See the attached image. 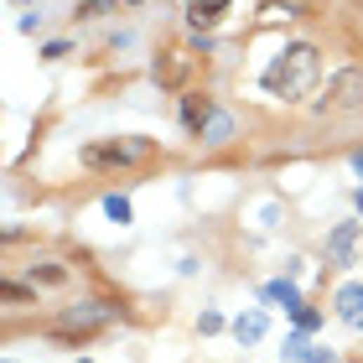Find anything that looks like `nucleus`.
Instances as JSON below:
<instances>
[{
    "label": "nucleus",
    "mask_w": 363,
    "mask_h": 363,
    "mask_svg": "<svg viewBox=\"0 0 363 363\" xmlns=\"http://www.w3.org/2000/svg\"><path fill=\"white\" fill-rule=\"evenodd\" d=\"M317 73H322L317 47L296 42V47H286V52L270 62V68H265V88H270L275 99H301V93L317 84Z\"/></svg>",
    "instance_id": "1"
},
{
    "label": "nucleus",
    "mask_w": 363,
    "mask_h": 363,
    "mask_svg": "<svg viewBox=\"0 0 363 363\" xmlns=\"http://www.w3.org/2000/svg\"><path fill=\"white\" fill-rule=\"evenodd\" d=\"M145 156H151V140H99L84 151L88 166H136Z\"/></svg>",
    "instance_id": "2"
},
{
    "label": "nucleus",
    "mask_w": 363,
    "mask_h": 363,
    "mask_svg": "<svg viewBox=\"0 0 363 363\" xmlns=\"http://www.w3.org/2000/svg\"><path fill=\"white\" fill-rule=\"evenodd\" d=\"M358 244H363V223H338V228L327 234V260H332V265H353Z\"/></svg>",
    "instance_id": "3"
},
{
    "label": "nucleus",
    "mask_w": 363,
    "mask_h": 363,
    "mask_svg": "<svg viewBox=\"0 0 363 363\" xmlns=\"http://www.w3.org/2000/svg\"><path fill=\"white\" fill-rule=\"evenodd\" d=\"M327 104L332 110H358L363 104V73H338L327 88Z\"/></svg>",
    "instance_id": "4"
},
{
    "label": "nucleus",
    "mask_w": 363,
    "mask_h": 363,
    "mask_svg": "<svg viewBox=\"0 0 363 363\" xmlns=\"http://www.w3.org/2000/svg\"><path fill=\"white\" fill-rule=\"evenodd\" d=\"M338 317L348 322V327L363 332V286H343L338 291Z\"/></svg>",
    "instance_id": "5"
},
{
    "label": "nucleus",
    "mask_w": 363,
    "mask_h": 363,
    "mask_svg": "<svg viewBox=\"0 0 363 363\" xmlns=\"http://www.w3.org/2000/svg\"><path fill=\"white\" fill-rule=\"evenodd\" d=\"M187 16H192V26H218L228 16V0H192Z\"/></svg>",
    "instance_id": "6"
},
{
    "label": "nucleus",
    "mask_w": 363,
    "mask_h": 363,
    "mask_svg": "<svg viewBox=\"0 0 363 363\" xmlns=\"http://www.w3.org/2000/svg\"><path fill=\"white\" fill-rule=\"evenodd\" d=\"M213 114H218V110H213V104L203 99V93H187V104H182V119H187V125H192V130H203V125H208Z\"/></svg>",
    "instance_id": "7"
},
{
    "label": "nucleus",
    "mask_w": 363,
    "mask_h": 363,
    "mask_svg": "<svg viewBox=\"0 0 363 363\" xmlns=\"http://www.w3.org/2000/svg\"><path fill=\"white\" fill-rule=\"evenodd\" d=\"M197 136H203L208 145H223L228 136H234V114H213V119H208V125H203V130H197Z\"/></svg>",
    "instance_id": "8"
},
{
    "label": "nucleus",
    "mask_w": 363,
    "mask_h": 363,
    "mask_svg": "<svg viewBox=\"0 0 363 363\" xmlns=\"http://www.w3.org/2000/svg\"><path fill=\"white\" fill-rule=\"evenodd\" d=\"M234 338L244 343V348H249V343H260V338H265V317H260V312L239 317V322H234Z\"/></svg>",
    "instance_id": "9"
},
{
    "label": "nucleus",
    "mask_w": 363,
    "mask_h": 363,
    "mask_svg": "<svg viewBox=\"0 0 363 363\" xmlns=\"http://www.w3.org/2000/svg\"><path fill=\"white\" fill-rule=\"evenodd\" d=\"M104 317H110V312H104V306H73V312L62 317V322H68V327H84V332H88V327H99Z\"/></svg>",
    "instance_id": "10"
},
{
    "label": "nucleus",
    "mask_w": 363,
    "mask_h": 363,
    "mask_svg": "<svg viewBox=\"0 0 363 363\" xmlns=\"http://www.w3.org/2000/svg\"><path fill=\"white\" fill-rule=\"evenodd\" d=\"M265 296H270V301H286V312H301V296H296V286H286V280H275Z\"/></svg>",
    "instance_id": "11"
},
{
    "label": "nucleus",
    "mask_w": 363,
    "mask_h": 363,
    "mask_svg": "<svg viewBox=\"0 0 363 363\" xmlns=\"http://www.w3.org/2000/svg\"><path fill=\"white\" fill-rule=\"evenodd\" d=\"M182 73H187V58H182V52H177V58L166 62V68H156V78H161V84H177Z\"/></svg>",
    "instance_id": "12"
},
{
    "label": "nucleus",
    "mask_w": 363,
    "mask_h": 363,
    "mask_svg": "<svg viewBox=\"0 0 363 363\" xmlns=\"http://www.w3.org/2000/svg\"><path fill=\"white\" fill-rule=\"evenodd\" d=\"M104 213H110L114 223H130V203L125 197H104Z\"/></svg>",
    "instance_id": "13"
},
{
    "label": "nucleus",
    "mask_w": 363,
    "mask_h": 363,
    "mask_svg": "<svg viewBox=\"0 0 363 363\" xmlns=\"http://www.w3.org/2000/svg\"><path fill=\"white\" fill-rule=\"evenodd\" d=\"M104 11H110V0H88V6H84V11H78V16H84V21H99V16H104Z\"/></svg>",
    "instance_id": "14"
},
{
    "label": "nucleus",
    "mask_w": 363,
    "mask_h": 363,
    "mask_svg": "<svg viewBox=\"0 0 363 363\" xmlns=\"http://www.w3.org/2000/svg\"><path fill=\"white\" fill-rule=\"evenodd\" d=\"M306 358H312V363H338V358L327 353V348H312V353H306Z\"/></svg>",
    "instance_id": "15"
},
{
    "label": "nucleus",
    "mask_w": 363,
    "mask_h": 363,
    "mask_svg": "<svg viewBox=\"0 0 363 363\" xmlns=\"http://www.w3.org/2000/svg\"><path fill=\"white\" fill-rule=\"evenodd\" d=\"M353 171H358V177H363V151H358V156H353Z\"/></svg>",
    "instance_id": "16"
},
{
    "label": "nucleus",
    "mask_w": 363,
    "mask_h": 363,
    "mask_svg": "<svg viewBox=\"0 0 363 363\" xmlns=\"http://www.w3.org/2000/svg\"><path fill=\"white\" fill-rule=\"evenodd\" d=\"M358 208H363V192H358Z\"/></svg>",
    "instance_id": "17"
}]
</instances>
